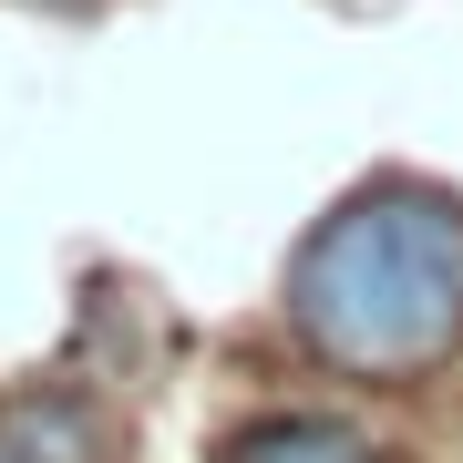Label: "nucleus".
<instances>
[{
  "instance_id": "obj_3",
  "label": "nucleus",
  "mask_w": 463,
  "mask_h": 463,
  "mask_svg": "<svg viewBox=\"0 0 463 463\" xmlns=\"http://www.w3.org/2000/svg\"><path fill=\"white\" fill-rule=\"evenodd\" d=\"M11 432H21V443H32L42 463H103V453H114V443H103V422H93L72 392H42V402H21V412H11Z\"/></svg>"
},
{
  "instance_id": "obj_5",
  "label": "nucleus",
  "mask_w": 463,
  "mask_h": 463,
  "mask_svg": "<svg viewBox=\"0 0 463 463\" xmlns=\"http://www.w3.org/2000/svg\"><path fill=\"white\" fill-rule=\"evenodd\" d=\"M0 463H42V453H32V443H21V432H11V422H0Z\"/></svg>"
},
{
  "instance_id": "obj_2",
  "label": "nucleus",
  "mask_w": 463,
  "mask_h": 463,
  "mask_svg": "<svg viewBox=\"0 0 463 463\" xmlns=\"http://www.w3.org/2000/svg\"><path fill=\"white\" fill-rule=\"evenodd\" d=\"M216 463H381V443L340 412H258L216 443Z\"/></svg>"
},
{
  "instance_id": "obj_4",
  "label": "nucleus",
  "mask_w": 463,
  "mask_h": 463,
  "mask_svg": "<svg viewBox=\"0 0 463 463\" xmlns=\"http://www.w3.org/2000/svg\"><path fill=\"white\" fill-rule=\"evenodd\" d=\"M21 11H52V21H93L103 0H21Z\"/></svg>"
},
{
  "instance_id": "obj_1",
  "label": "nucleus",
  "mask_w": 463,
  "mask_h": 463,
  "mask_svg": "<svg viewBox=\"0 0 463 463\" xmlns=\"http://www.w3.org/2000/svg\"><path fill=\"white\" fill-rule=\"evenodd\" d=\"M288 330L309 361L402 381L463 350V196L381 175L340 196L288 258Z\"/></svg>"
}]
</instances>
